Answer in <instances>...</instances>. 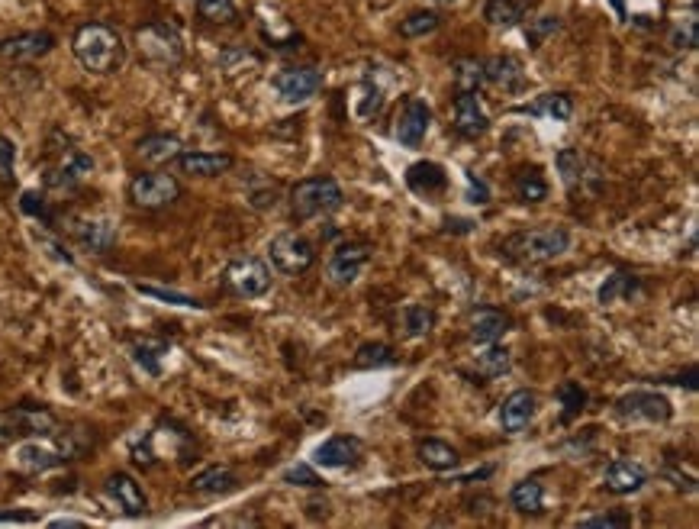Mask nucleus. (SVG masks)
Segmentation results:
<instances>
[{
  "label": "nucleus",
  "instance_id": "9d476101",
  "mask_svg": "<svg viewBox=\"0 0 699 529\" xmlns=\"http://www.w3.org/2000/svg\"><path fill=\"white\" fill-rule=\"evenodd\" d=\"M55 436H33L20 439V446L13 449V465L26 475H46L52 468H62L68 462V452L62 442H52Z\"/></svg>",
  "mask_w": 699,
  "mask_h": 529
},
{
  "label": "nucleus",
  "instance_id": "f257e3e1",
  "mask_svg": "<svg viewBox=\"0 0 699 529\" xmlns=\"http://www.w3.org/2000/svg\"><path fill=\"white\" fill-rule=\"evenodd\" d=\"M71 52L81 62L84 71L91 75H113L126 62V46L123 36L107 23H84L71 36Z\"/></svg>",
  "mask_w": 699,
  "mask_h": 529
},
{
  "label": "nucleus",
  "instance_id": "39448f33",
  "mask_svg": "<svg viewBox=\"0 0 699 529\" xmlns=\"http://www.w3.org/2000/svg\"><path fill=\"white\" fill-rule=\"evenodd\" d=\"M555 168L564 181V188L574 197H593L603 191V168L600 162H593L590 155H584L580 149H561L555 155Z\"/></svg>",
  "mask_w": 699,
  "mask_h": 529
},
{
  "label": "nucleus",
  "instance_id": "ddd939ff",
  "mask_svg": "<svg viewBox=\"0 0 699 529\" xmlns=\"http://www.w3.org/2000/svg\"><path fill=\"white\" fill-rule=\"evenodd\" d=\"M271 88L278 91L284 104H307L323 88V75L313 65H287L271 78Z\"/></svg>",
  "mask_w": 699,
  "mask_h": 529
},
{
  "label": "nucleus",
  "instance_id": "f3484780",
  "mask_svg": "<svg viewBox=\"0 0 699 529\" xmlns=\"http://www.w3.org/2000/svg\"><path fill=\"white\" fill-rule=\"evenodd\" d=\"M55 49V36L49 30H29V33H17L10 39H0V59L10 65H26L36 62L42 55H49Z\"/></svg>",
  "mask_w": 699,
  "mask_h": 529
},
{
  "label": "nucleus",
  "instance_id": "423d86ee",
  "mask_svg": "<svg viewBox=\"0 0 699 529\" xmlns=\"http://www.w3.org/2000/svg\"><path fill=\"white\" fill-rule=\"evenodd\" d=\"M271 265L255 259V255H242V259H232L223 268V288L232 297H242V300H255L261 294L271 291Z\"/></svg>",
  "mask_w": 699,
  "mask_h": 529
},
{
  "label": "nucleus",
  "instance_id": "5701e85b",
  "mask_svg": "<svg viewBox=\"0 0 699 529\" xmlns=\"http://www.w3.org/2000/svg\"><path fill=\"white\" fill-rule=\"evenodd\" d=\"M181 175H191V178H220L226 171L236 165L229 152H181L178 159Z\"/></svg>",
  "mask_w": 699,
  "mask_h": 529
},
{
  "label": "nucleus",
  "instance_id": "3c124183",
  "mask_svg": "<svg viewBox=\"0 0 699 529\" xmlns=\"http://www.w3.org/2000/svg\"><path fill=\"white\" fill-rule=\"evenodd\" d=\"M671 46L677 52H693L696 49V13H690L687 23H677L674 26V33H671Z\"/></svg>",
  "mask_w": 699,
  "mask_h": 529
},
{
  "label": "nucleus",
  "instance_id": "49530a36",
  "mask_svg": "<svg viewBox=\"0 0 699 529\" xmlns=\"http://www.w3.org/2000/svg\"><path fill=\"white\" fill-rule=\"evenodd\" d=\"M558 30H561V17H538V20H529V26H526L529 49H542L545 39H551Z\"/></svg>",
  "mask_w": 699,
  "mask_h": 529
},
{
  "label": "nucleus",
  "instance_id": "603ef678",
  "mask_svg": "<svg viewBox=\"0 0 699 529\" xmlns=\"http://www.w3.org/2000/svg\"><path fill=\"white\" fill-rule=\"evenodd\" d=\"M33 239L39 242L42 249H46V255H49L52 262H58V265H75V255H71V252H68V249L62 246V242H58V239H52L49 233L33 230Z\"/></svg>",
  "mask_w": 699,
  "mask_h": 529
},
{
  "label": "nucleus",
  "instance_id": "6e6d98bb",
  "mask_svg": "<svg viewBox=\"0 0 699 529\" xmlns=\"http://www.w3.org/2000/svg\"><path fill=\"white\" fill-rule=\"evenodd\" d=\"M464 181H468V200L471 204H490V188L484 178H477L474 171H464Z\"/></svg>",
  "mask_w": 699,
  "mask_h": 529
},
{
  "label": "nucleus",
  "instance_id": "09e8293b",
  "mask_svg": "<svg viewBox=\"0 0 699 529\" xmlns=\"http://www.w3.org/2000/svg\"><path fill=\"white\" fill-rule=\"evenodd\" d=\"M284 484H290V488H310V491H316V488H323L326 481L319 478L310 465L297 462V465H290V468L284 471Z\"/></svg>",
  "mask_w": 699,
  "mask_h": 529
},
{
  "label": "nucleus",
  "instance_id": "9b49d317",
  "mask_svg": "<svg viewBox=\"0 0 699 529\" xmlns=\"http://www.w3.org/2000/svg\"><path fill=\"white\" fill-rule=\"evenodd\" d=\"M616 417L619 420H645V423H671L674 404L658 391H629L616 400Z\"/></svg>",
  "mask_w": 699,
  "mask_h": 529
},
{
  "label": "nucleus",
  "instance_id": "ea45409f",
  "mask_svg": "<svg viewBox=\"0 0 699 529\" xmlns=\"http://www.w3.org/2000/svg\"><path fill=\"white\" fill-rule=\"evenodd\" d=\"M397 365V355L387 346V342H364L355 352V368H393Z\"/></svg>",
  "mask_w": 699,
  "mask_h": 529
},
{
  "label": "nucleus",
  "instance_id": "7c9ffc66",
  "mask_svg": "<svg viewBox=\"0 0 699 529\" xmlns=\"http://www.w3.org/2000/svg\"><path fill=\"white\" fill-rule=\"evenodd\" d=\"M451 81H455V91L458 94H480V88L487 84L484 62L471 59V55L455 59V62H451Z\"/></svg>",
  "mask_w": 699,
  "mask_h": 529
},
{
  "label": "nucleus",
  "instance_id": "393cba45",
  "mask_svg": "<svg viewBox=\"0 0 699 529\" xmlns=\"http://www.w3.org/2000/svg\"><path fill=\"white\" fill-rule=\"evenodd\" d=\"M513 113H522V117H542V120H555V123H567L574 117V100L564 91H551L535 97L532 104H519L513 107Z\"/></svg>",
  "mask_w": 699,
  "mask_h": 529
},
{
  "label": "nucleus",
  "instance_id": "1a4fd4ad",
  "mask_svg": "<svg viewBox=\"0 0 699 529\" xmlns=\"http://www.w3.org/2000/svg\"><path fill=\"white\" fill-rule=\"evenodd\" d=\"M181 197V184L165 171H142L129 181V200L142 210H165Z\"/></svg>",
  "mask_w": 699,
  "mask_h": 529
},
{
  "label": "nucleus",
  "instance_id": "0eeeda50",
  "mask_svg": "<svg viewBox=\"0 0 699 529\" xmlns=\"http://www.w3.org/2000/svg\"><path fill=\"white\" fill-rule=\"evenodd\" d=\"M268 255H271V265L290 278H297L316 265V246L303 233H294V230H284L274 236L268 242Z\"/></svg>",
  "mask_w": 699,
  "mask_h": 529
},
{
  "label": "nucleus",
  "instance_id": "4c0bfd02",
  "mask_svg": "<svg viewBox=\"0 0 699 529\" xmlns=\"http://www.w3.org/2000/svg\"><path fill=\"white\" fill-rule=\"evenodd\" d=\"M477 375H484V378H503V375H509V368H513V355H509V349H503V346H490L484 349L477 355Z\"/></svg>",
  "mask_w": 699,
  "mask_h": 529
},
{
  "label": "nucleus",
  "instance_id": "bf43d9fd",
  "mask_svg": "<svg viewBox=\"0 0 699 529\" xmlns=\"http://www.w3.org/2000/svg\"><path fill=\"white\" fill-rule=\"evenodd\" d=\"M29 517H23V513H0V523H26Z\"/></svg>",
  "mask_w": 699,
  "mask_h": 529
},
{
  "label": "nucleus",
  "instance_id": "37998d69",
  "mask_svg": "<svg viewBox=\"0 0 699 529\" xmlns=\"http://www.w3.org/2000/svg\"><path fill=\"white\" fill-rule=\"evenodd\" d=\"M136 291H139L142 297L162 300V304H171V307H191V310H203V307H207V304H200V300L191 297V294L168 291V288H155V284H136Z\"/></svg>",
  "mask_w": 699,
  "mask_h": 529
},
{
  "label": "nucleus",
  "instance_id": "c9c22d12",
  "mask_svg": "<svg viewBox=\"0 0 699 529\" xmlns=\"http://www.w3.org/2000/svg\"><path fill=\"white\" fill-rule=\"evenodd\" d=\"M513 191L522 204H542L548 197V181L542 178L538 168H519L513 175Z\"/></svg>",
  "mask_w": 699,
  "mask_h": 529
},
{
  "label": "nucleus",
  "instance_id": "b1692460",
  "mask_svg": "<svg viewBox=\"0 0 699 529\" xmlns=\"http://www.w3.org/2000/svg\"><path fill=\"white\" fill-rule=\"evenodd\" d=\"M406 188L419 197H439L448 191V171L439 162H416L406 168Z\"/></svg>",
  "mask_w": 699,
  "mask_h": 529
},
{
  "label": "nucleus",
  "instance_id": "4468645a",
  "mask_svg": "<svg viewBox=\"0 0 699 529\" xmlns=\"http://www.w3.org/2000/svg\"><path fill=\"white\" fill-rule=\"evenodd\" d=\"M68 233L81 249L94 252V255H104L116 246V223L110 217H100V213H81V217H71Z\"/></svg>",
  "mask_w": 699,
  "mask_h": 529
},
{
  "label": "nucleus",
  "instance_id": "20e7f679",
  "mask_svg": "<svg viewBox=\"0 0 699 529\" xmlns=\"http://www.w3.org/2000/svg\"><path fill=\"white\" fill-rule=\"evenodd\" d=\"M136 46H139V55L149 65L155 68H178L184 62V39L181 33L174 30L171 23L165 20H152L136 30Z\"/></svg>",
  "mask_w": 699,
  "mask_h": 529
},
{
  "label": "nucleus",
  "instance_id": "2eb2a0df",
  "mask_svg": "<svg viewBox=\"0 0 699 529\" xmlns=\"http://www.w3.org/2000/svg\"><path fill=\"white\" fill-rule=\"evenodd\" d=\"M371 246L368 242H342V246H336V252L329 255L326 262V278L332 284H339V288H348V284H355L361 278V271L368 268L371 262Z\"/></svg>",
  "mask_w": 699,
  "mask_h": 529
},
{
  "label": "nucleus",
  "instance_id": "4d7b16f0",
  "mask_svg": "<svg viewBox=\"0 0 699 529\" xmlns=\"http://www.w3.org/2000/svg\"><path fill=\"white\" fill-rule=\"evenodd\" d=\"M493 475V468L487 465V468H480V471H471V475H464L461 478V484H471V481H484V478H490Z\"/></svg>",
  "mask_w": 699,
  "mask_h": 529
},
{
  "label": "nucleus",
  "instance_id": "4be33fe9",
  "mask_svg": "<svg viewBox=\"0 0 699 529\" xmlns=\"http://www.w3.org/2000/svg\"><path fill=\"white\" fill-rule=\"evenodd\" d=\"M490 130V117L477 94H458L455 97V133L464 139H480Z\"/></svg>",
  "mask_w": 699,
  "mask_h": 529
},
{
  "label": "nucleus",
  "instance_id": "e433bc0d",
  "mask_svg": "<svg viewBox=\"0 0 699 529\" xmlns=\"http://www.w3.org/2000/svg\"><path fill=\"white\" fill-rule=\"evenodd\" d=\"M638 294V278L635 275H625V271H616V275H609L600 291H596V300H600L603 307L616 304V300H632Z\"/></svg>",
  "mask_w": 699,
  "mask_h": 529
},
{
  "label": "nucleus",
  "instance_id": "cd10ccee",
  "mask_svg": "<svg viewBox=\"0 0 699 529\" xmlns=\"http://www.w3.org/2000/svg\"><path fill=\"white\" fill-rule=\"evenodd\" d=\"M181 152H184V142H181L178 136H171V133H152V136H142V139L136 142L139 162L152 165V168L174 162Z\"/></svg>",
  "mask_w": 699,
  "mask_h": 529
},
{
  "label": "nucleus",
  "instance_id": "c85d7f7f",
  "mask_svg": "<svg viewBox=\"0 0 699 529\" xmlns=\"http://www.w3.org/2000/svg\"><path fill=\"white\" fill-rule=\"evenodd\" d=\"M509 317L503 310L497 307H477L471 313V339L477 342V346H490V342H497L509 333Z\"/></svg>",
  "mask_w": 699,
  "mask_h": 529
},
{
  "label": "nucleus",
  "instance_id": "680f3d73",
  "mask_svg": "<svg viewBox=\"0 0 699 529\" xmlns=\"http://www.w3.org/2000/svg\"><path fill=\"white\" fill-rule=\"evenodd\" d=\"M432 4H439V7H448V4H455V0H432Z\"/></svg>",
  "mask_w": 699,
  "mask_h": 529
},
{
  "label": "nucleus",
  "instance_id": "58836bf2",
  "mask_svg": "<svg viewBox=\"0 0 699 529\" xmlns=\"http://www.w3.org/2000/svg\"><path fill=\"white\" fill-rule=\"evenodd\" d=\"M442 26V13L439 10H416L406 20H400V36L403 39H422L435 33Z\"/></svg>",
  "mask_w": 699,
  "mask_h": 529
},
{
  "label": "nucleus",
  "instance_id": "6e6552de",
  "mask_svg": "<svg viewBox=\"0 0 699 529\" xmlns=\"http://www.w3.org/2000/svg\"><path fill=\"white\" fill-rule=\"evenodd\" d=\"M62 426H58L55 413L42 410V407H13L7 413H0V442H20V439H33V436H55Z\"/></svg>",
  "mask_w": 699,
  "mask_h": 529
},
{
  "label": "nucleus",
  "instance_id": "bb28decb",
  "mask_svg": "<svg viewBox=\"0 0 699 529\" xmlns=\"http://www.w3.org/2000/svg\"><path fill=\"white\" fill-rule=\"evenodd\" d=\"M535 10V0H487L484 20L493 30H516L526 23V17Z\"/></svg>",
  "mask_w": 699,
  "mask_h": 529
},
{
  "label": "nucleus",
  "instance_id": "a211bd4d",
  "mask_svg": "<svg viewBox=\"0 0 699 529\" xmlns=\"http://www.w3.org/2000/svg\"><path fill=\"white\" fill-rule=\"evenodd\" d=\"M104 488L126 517H145V513H149V497H145L142 484L133 475H126V471H113L104 481Z\"/></svg>",
  "mask_w": 699,
  "mask_h": 529
},
{
  "label": "nucleus",
  "instance_id": "052dcab7",
  "mask_svg": "<svg viewBox=\"0 0 699 529\" xmlns=\"http://www.w3.org/2000/svg\"><path fill=\"white\" fill-rule=\"evenodd\" d=\"M613 7H616V13H619V20L629 17V13H625V0H613Z\"/></svg>",
  "mask_w": 699,
  "mask_h": 529
},
{
  "label": "nucleus",
  "instance_id": "6ab92c4d",
  "mask_svg": "<svg viewBox=\"0 0 699 529\" xmlns=\"http://www.w3.org/2000/svg\"><path fill=\"white\" fill-rule=\"evenodd\" d=\"M364 455V442L358 436H329L326 442H319L313 452V462L319 468H348L358 465Z\"/></svg>",
  "mask_w": 699,
  "mask_h": 529
},
{
  "label": "nucleus",
  "instance_id": "aec40b11",
  "mask_svg": "<svg viewBox=\"0 0 699 529\" xmlns=\"http://www.w3.org/2000/svg\"><path fill=\"white\" fill-rule=\"evenodd\" d=\"M645 481H648L645 465H638L632 459H616V462H609L606 471H603V488L609 494H616V497L638 494L645 488Z\"/></svg>",
  "mask_w": 699,
  "mask_h": 529
},
{
  "label": "nucleus",
  "instance_id": "13d9d810",
  "mask_svg": "<svg viewBox=\"0 0 699 529\" xmlns=\"http://www.w3.org/2000/svg\"><path fill=\"white\" fill-rule=\"evenodd\" d=\"M49 526H55V529H81L84 523H81V520H68V517H65V520H52Z\"/></svg>",
  "mask_w": 699,
  "mask_h": 529
},
{
  "label": "nucleus",
  "instance_id": "864d4df0",
  "mask_svg": "<svg viewBox=\"0 0 699 529\" xmlns=\"http://www.w3.org/2000/svg\"><path fill=\"white\" fill-rule=\"evenodd\" d=\"M245 65H258V55H252V52H245L242 46H229V49H223L220 52V68L223 71H239V68H245Z\"/></svg>",
  "mask_w": 699,
  "mask_h": 529
},
{
  "label": "nucleus",
  "instance_id": "a19ab883",
  "mask_svg": "<svg viewBox=\"0 0 699 529\" xmlns=\"http://www.w3.org/2000/svg\"><path fill=\"white\" fill-rule=\"evenodd\" d=\"M245 194H249V204H252L255 210H261V213L274 210V207H278V200H281V188H278V184H274L271 178H255Z\"/></svg>",
  "mask_w": 699,
  "mask_h": 529
},
{
  "label": "nucleus",
  "instance_id": "a878e982",
  "mask_svg": "<svg viewBox=\"0 0 699 529\" xmlns=\"http://www.w3.org/2000/svg\"><path fill=\"white\" fill-rule=\"evenodd\" d=\"M484 71L487 84L500 88L503 94H519L526 88V71H522L519 59H513V55H493V59L484 62Z\"/></svg>",
  "mask_w": 699,
  "mask_h": 529
},
{
  "label": "nucleus",
  "instance_id": "de8ad7c7",
  "mask_svg": "<svg viewBox=\"0 0 699 529\" xmlns=\"http://www.w3.org/2000/svg\"><path fill=\"white\" fill-rule=\"evenodd\" d=\"M20 213L29 220H39V223H49L52 213H49V204H46V194L39 191H23L20 194Z\"/></svg>",
  "mask_w": 699,
  "mask_h": 529
},
{
  "label": "nucleus",
  "instance_id": "c756f323",
  "mask_svg": "<svg viewBox=\"0 0 699 529\" xmlns=\"http://www.w3.org/2000/svg\"><path fill=\"white\" fill-rule=\"evenodd\" d=\"M239 488V478L236 471L226 468V465H210L197 471V475L191 478V491L194 494H203V497H220V494H232Z\"/></svg>",
  "mask_w": 699,
  "mask_h": 529
},
{
  "label": "nucleus",
  "instance_id": "f704fd0d",
  "mask_svg": "<svg viewBox=\"0 0 699 529\" xmlns=\"http://www.w3.org/2000/svg\"><path fill=\"white\" fill-rule=\"evenodd\" d=\"M400 326L406 339H426L435 330V310L426 304H406L400 310Z\"/></svg>",
  "mask_w": 699,
  "mask_h": 529
},
{
  "label": "nucleus",
  "instance_id": "473e14b6",
  "mask_svg": "<svg viewBox=\"0 0 699 529\" xmlns=\"http://www.w3.org/2000/svg\"><path fill=\"white\" fill-rule=\"evenodd\" d=\"M416 452H419V462L432 471H455L461 462L458 449H451L445 439H422Z\"/></svg>",
  "mask_w": 699,
  "mask_h": 529
},
{
  "label": "nucleus",
  "instance_id": "f8f14e48",
  "mask_svg": "<svg viewBox=\"0 0 699 529\" xmlns=\"http://www.w3.org/2000/svg\"><path fill=\"white\" fill-rule=\"evenodd\" d=\"M432 126V107L426 97H406L403 107L397 110V120H393V136H397L400 146L406 149H419L422 139H426Z\"/></svg>",
  "mask_w": 699,
  "mask_h": 529
},
{
  "label": "nucleus",
  "instance_id": "72a5a7b5",
  "mask_svg": "<svg viewBox=\"0 0 699 529\" xmlns=\"http://www.w3.org/2000/svg\"><path fill=\"white\" fill-rule=\"evenodd\" d=\"M509 504H513V510L522 513V517H538V513L545 510V488L535 478L519 481L513 484V491H509Z\"/></svg>",
  "mask_w": 699,
  "mask_h": 529
},
{
  "label": "nucleus",
  "instance_id": "5fc2aeb1",
  "mask_svg": "<svg viewBox=\"0 0 699 529\" xmlns=\"http://www.w3.org/2000/svg\"><path fill=\"white\" fill-rule=\"evenodd\" d=\"M619 526H632L629 513H603V517L577 520V529H619Z\"/></svg>",
  "mask_w": 699,
  "mask_h": 529
},
{
  "label": "nucleus",
  "instance_id": "f03ea898",
  "mask_svg": "<svg viewBox=\"0 0 699 529\" xmlns=\"http://www.w3.org/2000/svg\"><path fill=\"white\" fill-rule=\"evenodd\" d=\"M342 204H345V194L339 188V181L329 178V175L303 178L290 188V217H294L297 223L332 217Z\"/></svg>",
  "mask_w": 699,
  "mask_h": 529
},
{
  "label": "nucleus",
  "instance_id": "8fccbe9b",
  "mask_svg": "<svg viewBox=\"0 0 699 529\" xmlns=\"http://www.w3.org/2000/svg\"><path fill=\"white\" fill-rule=\"evenodd\" d=\"M17 181V142L10 136H0V184Z\"/></svg>",
  "mask_w": 699,
  "mask_h": 529
},
{
  "label": "nucleus",
  "instance_id": "a18cd8bd",
  "mask_svg": "<svg viewBox=\"0 0 699 529\" xmlns=\"http://www.w3.org/2000/svg\"><path fill=\"white\" fill-rule=\"evenodd\" d=\"M197 13L207 23H232L236 20V0H197Z\"/></svg>",
  "mask_w": 699,
  "mask_h": 529
},
{
  "label": "nucleus",
  "instance_id": "2f4dec72",
  "mask_svg": "<svg viewBox=\"0 0 699 529\" xmlns=\"http://www.w3.org/2000/svg\"><path fill=\"white\" fill-rule=\"evenodd\" d=\"M129 355H133V362L145 371L149 378H158L162 375V362L168 355V342L162 339H136L133 346H129Z\"/></svg>",
  "mask_w": 699,
  "mask_h": 529
},
{
  "label": "nucleus",
  "instance_id": "7ed1b4c3",
  "mask_svg": "<svg viewBox=\"0 0 699 529\" xmlns=\"http://www.w3.org/2000/svg\"><path fill=\"white\" fill-rule=\"evenodd\" d=\"M567 249H571V230H564V226H535V230L513 233L503 242L506 259H516L522 265L551 262Z\"/></svg>",
  "mask_w": 699,
  "mask_h": 529
},
{
  "label": "nucleus",
  "instance_id": "c03bdc74",
  "mask_svg": "<svg viewBox=\"0 0 699 529\" xmlns=\"http://www.w3.org/2000/svg\"><path fill=\"white\" fill-rule=\"evenodd\" d=\"M381 107H384V88L381 84H374V78H364L361 81V100H358V117L371 120L381 113Z\"/></svg>",
  "mask_w": 699,
  "mask_h": 529
},
{
  "label": "nucleus",
  "instance_id": "412c9836",
  "mask_svg": "<svg viewBox=\"0 0 699 529\" xmlns=\"http://www.w3.org/2000/svg\"><path fill=\"white\" fill-rule=\"evenodd\" d=\"M535 410H538V397L532 391H526V388L513 391L500 404V426H503V433H509V436L522 433L535 420Z\"/></svg>",
  "mask_w": 699,
  "mask_h": 529
},
{
  "label": "nucleus",
  "instance_id": "dca6fc26",
  "mask_svg": "<svg viewBox=\"0 0 699 529\" xmlns=\"http://www.w3.org/2000/svg\"><path fill=\"white\" fill-rule=\"evenodd\" d=\"M91 171H94V155L71 146L65 152H58V162L46 171V188L49 191H75Z\"/></svg>",
  "mask_w": 699,
  "mask_h": 529
},
{
  "label": "nucleus",
  "instance_id": "79ce46f5",
  "mask_svg": "<svg viewBox=\"0 0 699 529\" xmlns=\"http://www.w3.org/2000/svg\"><path fill=\"white\" fill-rule=\"evenodd\" d=\"M558 400H561V423H571L580 410L587 407V391L580 388L577 381H564L561 388H558Z\"/></svg>",
  "mask_w": 699,
  "mask_h": 529
}]
</instances>
